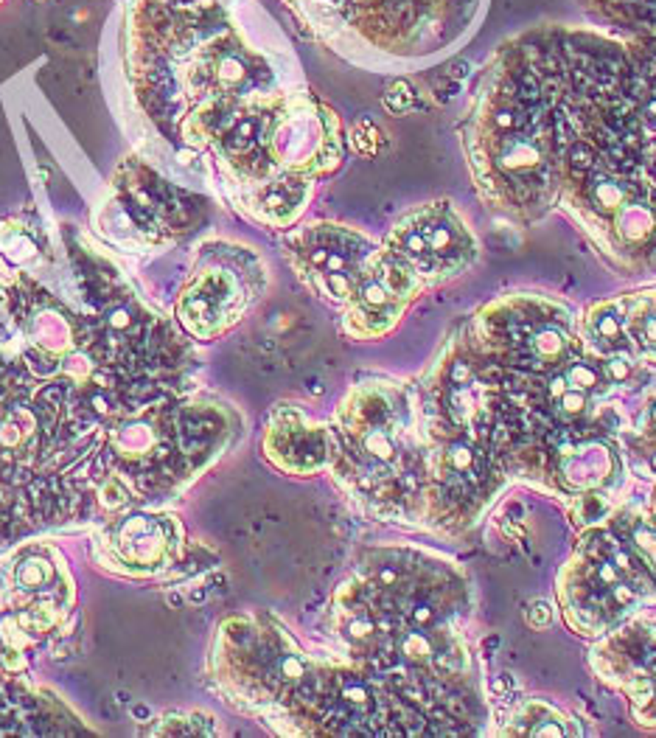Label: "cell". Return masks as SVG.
<instances>
[{
	"label": "cell",
	"mask_w": 656,
	"mask_h": 738,
	"mask_svg": "<svg viewBox=\"0 0 656 738\" xmlns=\"http://www.w3.org/2000/svg\"><path fill=\"white\" fill-rule=\"evenodd\" d=\"M331 469L368 508L427 519L430 449L413 390L390 379L356 385L331 424Z\"/></svg>",
	"instance_id": "obj_1"
},
{
	"label": "cell",
	"mask_w": 656,
	"mask_h": 738,
	"mask_svg": "<svg viewBox=\"0 0 656 738\" xmlns=\"http://www.w3.org/2000/svg\"><path fill=\"white\" fill-rule=\"evenodd\" d=\"M471 343L488 365L528 376L564 368L583 351L569 309L533 295H514L485 306L474 320Z\"/></svg>",
	"instance_id": "obj_2"
},
{
	"label": "cell",
	"mask_w": 656,
	"mask_h": 738,
	"mask_svg": "<svg viewBox=\"0 0 656 738\" xmlns=\"http://www.w3.org/2000/svg\"><path fill=\"white\" fill-rule=\"evenodd\" d=\"M651 590L634 548L609 528L592 525L561 573L558 601L564 620L581 634H603Z\"/></svg>",
	"instance_id": "obj_3"
},
{
	"label": "cell",
	"mask_w": 656,
	"mask_h": 738,
	"mask_svg": "<svg viewBox=\"0 0 656 738\" xmlns=\"http://www.w3.org/2000/svg\"><path fill=\"white\" fill-rule=\"evenodd\" d=\"M384 250L401 258L424 286L463 275L480 255L477 236L449 202H435L404 217L384 242Z\"/></svg>",
	"instance_id": "obj_4"
},
{
	"label": "cell",
	"mask_w": 656,
	"mask_h": 738,
	"mask_svg": "<svg viewBox=\"0 0 656 738\" xmlns=\"http://www.w3.org/2000/svg\"><path fill=\"white\" fill-rule=\"evenodd\" d=\"M424 292V281L390 250H373L359 284L345 301V334L353 340L384 337L404 309Z\"/></svg>",
	"instance_id": "obj_5"
},
{
	"label": "cell",
	"mask_w": 656,
	"mask_h": 738,
	"mask_svg": "<svg viewBox=\"0 0 656 738\" xmlns=\"http://www.w3.org/2000/svg\"><path fill=\"white\" fill-rule=\"evenodd\" d=\"M286 247L295 270L306 278V284L326 301L342 306L359 284L368 258L373 255V247L365 236L339 225H315L303 234H295Z\"/></svg>",
	"instance_id": "obj_6"
},
{
	"label": "cell",
	"mask_w": 656,
	"mask_h": 738,
	"mask_svg": "<svg viewBox=\"0 0 656 738\" xmlns=\"http://www.w3.org/2000/svg\"><path fill=\"white\" fill-rule=\"evenodd\" d=\"M253 261H244V267L211 264L194 275L177 306L183 326L194 337L214 340L250 309L261 289V270Z\"/></svg>",
	"instance_id": "obj_7"
},
{
	"label": "cell",
	"mask_w": 656,
	"mask_h": 738,
	"mask_svg": "<svg viewBox=\"0 0 656 738\" xmlns=\"http://www.w3.org/2000/svg\"><path fill=\"white\" fill-rule=\"evenodd\" d=\"M264 455L286 475H315L331 464V430L295 404H278L264 427Z\"/></svg>",
	"instance_id": "obj_8"
},
{
	"label": "cell",
	"mask_w": 656,
	"mask_h": 738,
	"mask_svg": "<svg viewBox=\"0 0 656 738\" xmlns=\"http://www.w3.org/2000/svg\"><path fill=\"white\" fill-rule=\"evenodd\" d=\"M628 346L640 363H656V289L617 301Z\"/></svg>",
	"instance_id": "obj_9"
},
{
	"label": "cell",
	"mask_w": 656,
	"mask_h": 738,
	"mask_svg": "<svg viewBox=\"0 0 656 738\" xmlns=\"http://www.w3.org/2000/svg\"><path fill=\"white\" fill-rule=\"evenodd\" d=\"M505 733H511V736H566L572 730L566 725V716L558 713L552 705L525 702V705H519V710L508 722Z\"/></svg>",
	"instance_id": "obj_10"
},
{
	"label": "cell",
	"mask_w": 656,
	"mask_h": 738,
	"mask_svg": "<svg viewBox=\"0 0 656 738\" xmlns=\"http://www.w3.org/2000/svg\"><path fill=\"white\" fill-rule=\"evenodd\" d=\"M157 736H219L217 719L208 713H171L152 730Z\"/></svg>",
	"instance_id": "obj_11"
},
{
	"label": "cell",
	"mask_w": 656,
	"mask_h": 738,
	"mask_svg": "<svg viewBox=\"0 0 656 738\" xmlns=\"http://www.w3.org/2000/svg\"><path fill=\"white\" fill-rule=\"evenodd\" d=\"M384 107L390 110V113H396V116H404L407 110H413L415 107V90L410 87V82H404V79H396L387 90H384Z\"/></svg>",
	"instance_id": "obj_12"
}]
</instances>
